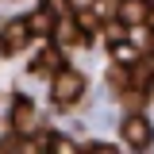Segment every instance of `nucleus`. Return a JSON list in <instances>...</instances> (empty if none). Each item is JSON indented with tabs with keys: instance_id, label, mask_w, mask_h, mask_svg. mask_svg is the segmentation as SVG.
<instances>
[{
	"instance_id": "423d86ee",
	"label": "nucleus",
	"mask_w": 154,
	"mask_h": 154,
	"mask_svg": "<svg viewBox=\"0 0 154 154\" xmlns=\"http://www.w3.org/2000/svg\"><path fill=\"white\" fill-rule=\"evenodd\" d=\"M58 69H62V54H58V46H46V50H38L35 54V62H31V73L35 77H54Z\"/></svg>"
},
{
	"instance_id": "9d476101",
	"label": "nucleus",
	"mask_w": 154,
	"mask_h": 154,
	"mask_svg": "<svg viewBox=\"0 0 154 154\" xmlns=\"http://www.w3.org/2000/svg\"><path fill=\"white\" fill-rule=\"evenodd\" d=\"M89 4H93V0H69V8H73V12H85Z\"/></svg>"
},
{
	"instance_id": "0eeeda50",
	"label": "nucleus",
	"mask_w": 154,
	"mask_h": 154,
	"mask_svg": "<svg viewBox=\"0 0 154 154\" xmlns=\"http://www.w3.org/2000/svg\"><path fill=\"white\" fill-rule=\"evenodd\" d=\"M54 42L62 46V50H73V46H85V35H81V27H77V23H58Z\"/></svg>"
},
{
	"instance_id": "f03ea898",
	"label": "nucleus",
	"mask_w": 154,
	"mask_h": 154,
	"mask_svg": "<svg viewBox=\"0 0 154 154\" xmlns=\"http://www.w3.org/2000/svg\"><path fill=\"white\" fill-rule=\"evenodd\" d=\"M150 139H154V131H150V123H146L143 116H127V119H123V143H127L131 150H146Z\"/></svg>"
},
{
	"instance_id": "39448f33",
	"label": "nucleus",
	"mask_w": 154,
	"mask_h": 154,
	"mask_svg": "<svg viewBox=\"0 0 154 154\" xmlns=\"http://www.w3.org/2000/svg\"><path fill=\"white\" fill-rule=\"evenodd\" d=\"M27 27H31L35 38H54V31H58V12H54V8H35V12L27 16Z\"/></svg>"
},
{
	"instance_id": "6e6552de",
	"label": "nucleus",
	"mask_w": 154,
	"mask_h": 154,
	"mask_svg": "<svg viewBox=\"0 0 154 154\" xmlns=\"http://www.w3.org/2000/svg\"><path fill=\"white\" fill-rule=\"evenodd\" d=\"M12 127H16V131H31V127H35V108H31V100H16V104H12Z\"/></svg>"
},
{
	"instance_id": "1a4fd4ad",
	"label": "nucleus",
	"mask_w": 154,
	"mask_h": 154,
	"mask_svg": "<svg viewBox=\"0 0 154 154\" xmlns=\"http://www.w3.org/2000/svg\"><path fill=\"white\" fill-rule=\"evenodd\" d=\"M112 62H123V66L139 62V46L135 42H123V38H112Z\"/></svg>"
},
{
	"instance_id": "7ed1b4c3",
	"label": "nucleus",
	"mask_w": 154,
	"mask_h": 154,
	"mask_svg": "<svg viewBox=\"0 0 154 154\" xmlns=\"http://www.w3.org/2000/svg\"><path fill=\"white\" fill-rule=\"evenodd\" d=\"M27 38H35L31 27H27V19H16V23H8V27L0 31V50H4V54H19V50L27 46Z\"/></svg>"
},
{
	"instance_id": "f257e3e1",
	"label": "nucleus",
	"mask_w": 154,
	"mask_h": 154,
	"mask_svg": "<svg viewBox=\"0 0 154 154\" xmlns=\"http://www.w3.org/2000/svg\"><path fill=\"white\" fill-rule=\"evenodd\" d=\"M50 93H54V104L69 108V104H77V100H81V93H85V77L77 73V69H69V66H62V69L54 73Z\"/></svg>"
},
{
	"instance_id": "9b49d317",
	"label": "nucleus",
	"mask_w": 154,
	"mask_h": 154,
	"mask_svg": "<svg viewBox=\"0 0 154 154\" xmlns=\"http://www.w3.org/2000/svg\"><path fill=\"white\" fill-rule=\"evenodd\" d=\"M146 27L154 31V4H150V12H146Z\"/></svg>"
},
{
	"instance_id": "20e7f679",
	"label": "nucleus",
	"mask_w": 154,
	"mask_h": 154,
	"mask_svg": "<svg viewBox=\"0 0 154 154\" xmlns=\"http://www.w3.org/2000/svg\"><path fill=\"white\" fill-rule=\"evenodd\" d=\"M146 12H150L146 0H116V23H119V27H139V23H146Z\"/></svg>"
}]
</instances>
